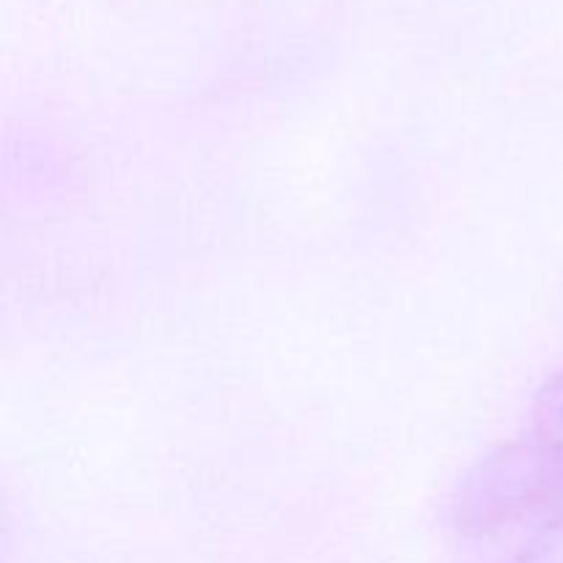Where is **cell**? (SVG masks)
I'll return each mask as SVG.
<instances>
[{
	"mask_svg": "<svg viewBox=\"0 0 563 563\" xmlns=\"http://www.w3.org/2000/svg\"><path fill=\"white\" fill-rule=\"evenodd\" d=\"M559 498H563V374L539 394L526 432L467 478L456 517L467 531H493Z\"/></svg>",
	"mask_w": 563,
	"mask_h": 563,
	"instance_id": "6da1fadb",
	"label": "cell"
},
{
	"mask_svg": "<svg viewBox=\"0 0 563 563\" xmlns=\"http://www.w3.org/2000/svg\"><path fill=\"white\" fill-rule=\"evenodd\" d=\"M506 563H563V511L533 533L531 542L522 544L520 553Z\"/></svg>",
	"mask_w": 563,
	"mask_h": 563,
	"instance_id": "7a4b0ae2",
	"label": "cell"
}]
</instances>
